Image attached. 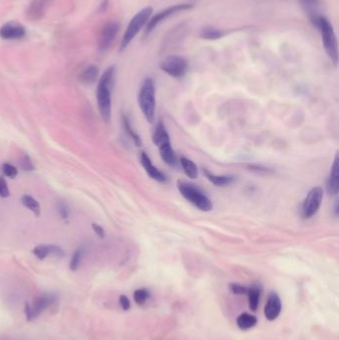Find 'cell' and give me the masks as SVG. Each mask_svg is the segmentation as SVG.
<instances>
[{
    "label": "cell",
    "mask_w": 339,
    "mask_h": 340,
    "mask_svg": "<svg viewBox=\"0 0 339 340\" xmlns=\"http://www.w3.org/2000/svg\"><path fill=\"white\" fill-rule=\"evenodd\" d=\"M116 80V68L112 66L100 76L97 89V100L101 119L105 122H110L112 118V91Z\"/></svg>",
    "instance_id": "obj_1"
},
{
    "label": "cell",
    "mask_w": 339,
    "mask_h": 340,
    "mask_svg": "<svg viewBox=\"0 0 339 340\" xmlns=\"http://www.w3.org/2000/svg\"><path fill=\"white\" fill-rule=\"evenodd\" d=\"M314 26L318 29L320 33L322 44L327 56L333 64L336 65L338 62V44L332 24L325 16L320 14L315 21Z\"/></svg>",
    "instance_id": "obj_2"
},
{
    "label": "cell",
    "mask_w": 339,
    "mask_h": 340,
    "mask_svg": "<svg viewBox=\"0 0 339 340\" xmlns=\"http://www.w3.org/2000/svg\"><path fill=\"white\" fill-rule=\"evenodd\" d=\"M152 12H153V8L151 6H146L143 8L142 10H140L131 18V20L129 21L124 31L122 39L121 41V45H120L121 52L125 50V48L131 43V41L137 37L140 31L146 26L148 20L152 16Z\"/></svg>",
    "instance_id": "obj_3"
},
{
    "label": "cell",
    "mask_w": 339,
    "mask_h": 340,
    "mask_svg": "<svg viewBox=\"0 0 339 340\" xmlns=\"http://www.w3.org/2000/svg\"><path fill=\"white\" fill-rule=\"evenodd\" d=\"M139 105L146 121L152 123L155 119V85L151 78H146L141 87Z\"/></svg>",
    "instance_id": "obj_4"
},
{
    "label": "cell",
    "mask_w": 339,
    "mask_h": 340,
    "mask_svg": "<svg viewBox=\"0 0 339 340\" xmlns=\"http://www.w3.org/2000/svg\"><path fill=\"white\" fill-rule=\"evenodd\" d=\"M177 188L180 194L199 210L209 212L213 209L211 200L195 185L185 181H178Z\"/></svg>",
    "instance_id": "obj_5"
},
{
    "label": "cell",
    "mask_w": 339,
    "mask_h": 340,
    "mask_svg": "<svg viewBox=\"0 0 339 340\" xmlns=\"http://www.w3.org/2000/svg\"><path fill=\"white\" fill-rule=\"evenodd\" d=\"M188 61L182 57L177 55H172L166 57L159 65L161 71L166 73L168 76L172 78H182L188 71Z\"/></svg>",
    "instance_id": "obj_6"
},
{
    "label": "cell",
    "mask_w": 339,
    "mask_h": 340,
    "mask_svg": "<svg viewBox=\"0 0 339 340\" xmlns=\"http://www.w3.org/2000/svg\"><path fill=\"white\" fill-rule=\"evenodd\" d=\"M56 300L57 296L53 293H45L37 296L33 300L32 304H26L25 315L27 320L31 321L39 317V316H41L47 309L52 307L56 302Z\"/></svg>",
    "instance_id": "obj_7"
},
{
    "label": "cell",
    "mask_w": 339,
    "mask_h": 340,
    "mask_svg": "<svg viewBox=\"0 0 339 340\" xmlns=\"http://www.w3.org/2000/svg\"><path fill=\"white\" fill-rule=\"evenodd\" d=\"M192 8V4L189 3H181V4H176V5H172L169 6L163 10H161L160 12L156 13L155 15H152L150 17V19L148 20L146 26H145V33L149 34L152 32V30L158 26L163 20H166L167 18L173 16L176 13L185 11Z\"/></svg>",
    "instance_id": "obj_8"
},
{
    "label": "cell",
    "mask_w": 339,
    "mask_h": 340,
    "mask_svg": "<svg viewBox=\"0 0 339 340\" xmlns=\"http://www.w3.org/2000/svg\"><path fill=\"white\" fill-rule=\"evenodd\" d=\"M323 190L321 187H314L308 194L302 204V215L304 218H312L315 215L321 205Z\"/></svg>",
    "instance_id": "obj_9"
},
{
    "label": "cell",
    "mask_w": 339,
    "mask_h": 340,
    "mask_svg": "<svg viewBox=\"0 0 339 340\" xmlns=\"http://www.w3.org/2000/svg\"><path fill=\"white\" fill-rule=\"evenodd\" d=\"M120 28L121 26L119 22H116V21L108 22L104 25L103 28H101L99 36H98V42H97L98 50L100 52L107 51L112 46L116 37L118 36Z\"/></svg>",
    "instance_id": "obj_10"
},
{
    "label": "cell",
    "mask_w": 339,
    "mask_h": 340,
    "mask_svg": "<svg viewBox=\"0 0 339 340\" xmlns=\"http://www.w3.org/2000/svg\"><path fill=\"white\" fill-rule=\"evenodd\" d=\"M281 312H282L281 297L277 292L272 291L268 294L266 303L265 305V310H264L265 316L267 320L273 321L279 317Z\"/></svg>",
    "instance_id": "obj_11"
},
{
    "label": "cell",
    "mask_w": 339,
    "mask_h": 340,
    "mask_svg": "<svg viewBox=\"0 0 339 340\" xmlns=\"http://www.w3.org/2000/svg\"><path fill=\"white\" fill-rule=\"evenodd\" d=\"M26 30L18 22H7L0 28V37L4 40H18L25 36Z\"/></svg>",
    "instance_id": "obj_12"
},
{
    "label": "cell",
    "mask_w": 339,
    "mask_h": 340,
    "mask_svg": "<svg viewBox=\"0 0 339 340\" xmlns=\"http://www.w3.org/2000/svg\"><path fill=\"white\" fill-rule=\"evenodd\" d=\"M141 163H142L143 167L145 168L146 173L152 179H154V180H156V181H158L160 183H165L167 181V178H166L165 174L162 173L158 168H156L152 164L149 156L145 152H142V154H141Z\"/></svg>",
    "instance_id": "obj_13"
},
{
    "label": "cell",
    "mask_w": 339,
    "mask_h": 340,
    "mask_svg": "<svg viewBox=\"0 0 339 340\" xmlns=\"http://www.w3.org/2000/svg\"><path fill=\"white\" fill-rule=\"evenodd\" d=\"M33 254L39 260H44L49 256L62 258L65 255L64 250L56 245H38L33 249Z\"/></svg>",
    "instance_id": "obj_14"
},
{
    "label": "cell",
    "mask_w": 339,
    "mask_h": 340,
    "mask_svg": "<svg viewBox=\"0 0 339 340\" xmlns=\"http://www.w3.org/2000/svg\"><path fill=\"white\" fill-rule=\"evenodd\" d=\"M327 192L330 195H336L339 189V174H338V155L335 156L330 169V174L326 183Z\"/></svg>",
    "instance_id": "obj_15"
},
{
    "label": "cell",
    "mask_w": 339,
    "mask_h": 340,
    "mask_svg": "<svg viewBox=\"0 0 339 340\" xmlns=\"http://www.w3.org/2000/svg\"><path fill=\"white\" fill-rule=\"evenodd\" d=\"M158 150L162 160L169 166H175L177 164V157L175 151L171 146V143L168 142L158 146Z\"/></svg>",
    "instance_id": "obj_16"
},
{
    "label": "cell",
    "mask_w": 339,
    "mask_h": 340,
    "mask_svg": "<svg viewBox=\"0 0 339 340\" xmlns=\"http://www.w3.org/2000/svg\"><path fill=\"white\" fill-rule=\"evenodd\" d=\"M99 70L97 66L91 65L81 73L79 80L84 85H93L97 81Z\"/></svg>",
    "instance_id": "obj_17"
},
{
    "label": "cell",
    "mask_w": 339,
    "mask_h": 340,
    "mask_svg": "<svg viewBox=\"0 0 339 340\" xmlns=\"http://www.w3.org/2000/svg\"><path fill=\"white\" fill-rule=\"evenodd\" d=\"M299 2L309 14V17L314 24L317 17L320 15V13L318 12L319 0H299Z\"/></svg>",
    "instance_id": "obj_18"
},
{
    "label": "cell",
    "mask_w": 339,
    "mask_h": 340,
    "mask_svg": "<svg viewBox=\"0 0 339 340\" xmlns=\"http://www.w3.org/2000/svg\"><path fill=\"white\" fill-rule=\"evenodd\" d=\"M152 142L153 144L158 147L159 146L165 144V143H168V142H170V139H169V134L164 126V124L159 121L153 131V134H152Z\"/></svg>",
    "instance_id": "obj_19"
},
{
    "label": "cell",
    "mask_w": 339,
    "mask_h": 340,
    "mask_svg": "<svg viewBox=\"0 0 339 340\" xmlns=\"http://www.w3.org/2000/svg\"><path fill=\"white\" fill-rule=\"evenodd\" d=\"M225 35L223 30L216 28L214 26L204 27L200 31V37L205 40H217Z\"/></svg>",
    "instance_id": "obj_20"
},
{
    "label": "cell",
    "mask_w": 339,
    "mask_h": 340,
    "mask_svg": "<svg viewBox=\"0 0 339 340\" xmlns=\"http://www.w3.org/2000/svg\"><path fill=\"white\" fill-rule=\"evenodd\" d=\"M261 292L262 291L259 286H252V287H249L248 289L247 295L249 298V308L253 312H256L258 310L260 298H261Z\"/></svg>",
    "instance_id": "obj_21"
},
{
    "label": "cell",
    "mask_w": 339,
    "mask_h": 340,
    "mask_svg": "<svg viewBox=\"0 0 339 340\" xmlns=\"http://www.w3.org/2000/svg\"><path fill=\"white\" fill-rule=\"evenodd\" d=\"M204 173L208 180L212 182L216 186H227L232 184L235 181L234 176H228V175H215L211 172H209L207 169H204Z\"/></svg>",
    "instance_id": "obj_22"
},
{
    "label": "cell",
    "mask_w": 339,
    "mask_h": 340,
    "mask_svg": "<svg viewBox=\"0 0 339 340\" xmlns=\"http://www.w3.org/2000/svg\"><path fill=\"white\" fill-rule=\"evenodd\" d=\"M258 323V319L256 316L244 313L241 314L238 317H237V325L242 330H248L250 328H253Z\"/></svg>",
    "instance_id": "obj_23"
},
{
    "label": "cell",
    "mask_w": 339,
    "mask_h": 340,
    "mask_svg": "<svg viewBox=\"0 0 339 340\" xmlns=\"http://www.w3.org/2000/svg\"><path fill=\"white\" fill-rule=\"evenodd\" d=\"M180 164L184 170L185 174L191 178V179H196L198 177V168L197 165L190 159L186 157H180Z\"/></svg>",
    "instance_id": "obj_24"
},
{
    "label": "cell",
    "mask_w": 339,
    "mask_h": 340,
    "mask_svg": "<svg viewBox=\"0 0 339 340\" xmlns=\"http://www.w3.org/2000/svg\"><path fill=\"white\" fill-rule=\"evenodd\" d=\"M21 202L23 204V206L28 208L31 212H33L36 216H39L41 213V208L39 203L37 202L36 199H34L30 195H24L21 198Z\"/></svg>",
    "instance_id": "obj_25"
},
{
    "label": "cell",
    "mask_w": 339,
    "mask_h": 340,
    "mask_svg": "<svg viewBox=\"0 0 339 340\" xmlns=\"http://www.w3.org/2000/svg\"><path fill=\"white\" fill-rule=\"evenodd\" d=\"M122 124H123V127H124V130L128 134V137L133 141L134 145L137 146H142V140L140 138V135L134 131V129L132 128V126L130 124L129 119L125 115L122 116Z\"/></svg>",
    "instance_id": "obj_26"
},
{
    "label": "cell",
    "mask_w": 339,
    "mask_h": 340,
    "mask_svg": "<svg viewBox=\"0 0 339 340\" xmlns=\"http://www.w3.org/2000/svg\"><path fill=\"white\" fill-rule=\"evenodd\" d=\"M150 298V292L146 289H139L133 292V299L135 303L140 305L145 304Z\"/></svg>",
    "instance_id": "obj_27"
},
{
    "label": "cell",
    "mask_w": 339,
    "mask_h": 340,
    "mask_svg": "<svg viewBox=\"0 0 339 340\" xmlns=\"http://www.w3.org/2000/svg\"><path fill=\"white\" fill-rule=\"evenodd\" d=\"M83 257H84V248H79L74 252V254L71 258V261H70V269L71 270L75 271L79 268L81 262L83 260Z\"/></svg>",
    "instance_id": "obj_28"
},
{
    "label": "cell",
    "mask_w": 339,
    "mask_h": 340,
    "mask_svg": "<svg viewBox=\"0 0 339 340\" xmlns=\"http://www.w3.org/2000/svg\"><path fill=\"white\" fill-rule=\"evenodd\" d=\"M1 168H2L3 174L5 176L9 177V178H15L17 176V174H18L17 168L14 165L10 164V163H3Z\"/></svg>",
    "instance_id": "obj_29"
},
{
    "label": "cell",
    "mask_w": 339,
    "mask_h": 340,
    "mask_svg": "<svg viewBox=\"0 0 339 340\" xmlns=\"http://www.w3.org/2000/svg\"><path fill=\"white\" fill-rule=\"evenodd\" d=\"M19 166L22 170H24V171H32V170L34 169V165L27 154L22 155V157L19 160Z\"/></svg>",
    "instance_id": "obj_30"
},
{
    "label": "cell",
    "mask_w": 339,
    "mask_h": 340,
    "mask_svg": "<svg viewBox=\"0 0 339 340\" xmlns=\"http://www.w3.org/2000/svg\"><path fill=\"white\" fill-rule=\"evenodd\" d=\"M229 288H230V291H231L234 294H237V295L247 294V291H248V289H249V288L246 287V286H243V285H240V284H236V283L230 284Z\"/></svg>",
    "instance_id": "obj_31"
},
{
    "label": "cell",
    "mask_w": 339,
    "mask_h": 340,
    "mask_svg": "<svg viewBox=\"0 0 339 340\" xmlns=\"http://www.w3.org/2000/svg\"><path fill=\"white\" fill-rule=\"evenodd\" d=\"M58 212H59V214H60L62 219H67L70 215L69 207H68L67 204L65 202H63V201L58 203Z\"/></svg>",
    "instance_id": "obj_32"
},
{
    "label": "cell",
    "mask_w": 339,
    "mask_h": 340,
    "mask_svg": "<svg viewBox=\"0 0 339 340\" xmlns=\"http://www.w3.org/2000/svg\"><path fill=\"white\" fill-rule=\"evenodd\" d=\"M9 195H10V192H9L6 180L4 179V177L0 176V197L7 198L9 197Z\"/></svg>",
    "instance_id": "obj_33"
},
{
    "label": "cell",
    "mask_w": 339,
    "mask_h": 340,
    "mask_svg": "<svg viewBox=\"0 0 339 340\" xmlns=\"http://www.w3.org/2000/svg\"><path fill=\"white\" fill-rule=\"evenodd\" d=\"M119 302H120V305H121V309L123 311L130 310V300H129V298L125 294H121L120 295Z\"/></svg>",
    "instance_id": "obj_34"
},
{
    "label": "cell",
    "mask_w": 339,
    "mask_h": 340,
    "mask_svg": "<svg viewBox=\"0 0 339 340\" xmlns=\"http://www.w3.org/2000/svg\"><path fill=\"white\" fill-rule=\"evenodd\" d=\"M92 228H93L94 232H95L99 238H104V237H105V230H104L103 227L99 226V225H97V224H93V225H92Z\"/></svg>",
    "instance_id": "obj_35"
},
{
    "label": "cell",
    "mask_w": 339,
    "mask_h": 340,
    "mask_svg": "<svg viewBox=\"0 0 339 340\" xmlns=\"http://www.w3.org/2000/svg\"><path fill=\"white\" fill-rule=\"evenodd\" d=\"M108 5H109V0H104L103 4H101V5L99 6V10H101V11L106 10V9L108 8Z\"/></svg>",
    "instance_id": "obj_36"
},
{
    "label": "cell",
    "mask_w": 339,
    "mask_h": 340,
    "mask_svg": "<svg viewBox=\"0 0 339 340\" xmlns=\"http://www.w3.org/2000/svg\"><path fill=\"white\" fill-rule=\"evenodd\" d=\"M334 212H335V215H338V202H337V201H336V203H335Z\"/></svg>",
    "instance_id": "obj_37"
}]
</instances>
